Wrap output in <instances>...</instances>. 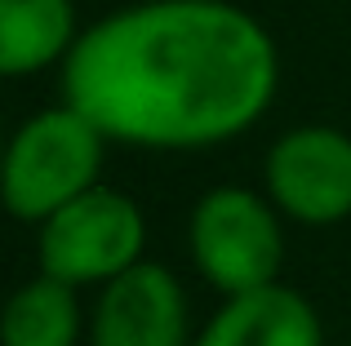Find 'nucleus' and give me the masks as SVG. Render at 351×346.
I'll return each instance as SVG.
<instances>
[{"label": "nucleus", "instance_id": "f257e3e1", "mask_svg": "<svg viewBox=\"0 0 351 346\" xmlns=\"http://www.w3.org/2000/svg\"><path fill=\"white\" fill-rule=\"evenodd\" d=\"M276 44L227 0H147L94 23L62 58V107L103 138L209 147L276 94Z\"/></svg>", "mask_w": 351, "mask_h": 346}, {"label": "nucleus", "instance_id": "f03ea898", "mask_svg": "<svg viewBox=\"0 0 351 346\" xmlns=\"http://www.w3.org/2000/svg\"><path fill=\"white\" fill-rule=\"evenodd\" d=\"M103 133L71 107L40 111L14 133L0 156V200L23 222H49L58 209L94 191Z\"/></svg>", "mask_w": 351, "mask_h": 346}, {"label": "nucleus", "instance_id": "7ed1b4c3", "mask_svg": "<svg viewBox=\"0 0 351 346\" xmlns=\"http://www.w3.org/2000/svg\"><path fill=\"white\" fill-rule=\"evenodd\" d=\"M147 226L129 196L107 187L85 191L40 226V271L62 284H98L143 262Z\"/></svg>", "mask_w": 351, "mask_h": 346}, {"label": "nucleus", "instance_id": "20e7f679", "mask_svg": "<svg viewBox=\"0 0 351 346\" xmlns=\"http://www.w3.org/2000/svg\"><path fill=\"white\" fill-rule=\"evenodd\" d=\"M191 258L223 293H254L276 284L285 258L276 213L245 187H218L191 213Z\"/></svg>", "mask_w": 351, "mask_h": 346}, {"label": "nucleus", "instance_id": "39448f33", "mask_svg": "<svg viewBox=\"0 0 351 346\" xmlns=\"http://www.w3.org/2000/svg\"><path fill=\"white\" fill-rule=\"evenodd\" d=\"M267 187L289 217L325 226L351 213V138L338 129L285 133L267 156Z\"/></svg>", "mask_w": 351, "mask_h": 346}, {"label": "nucleus", "instance_id": "423d86ee", "mask_svg": "<svg viewBox=\"0 0 351 346\" xmlns=\"http://www.w3.org/2000/svg\"><path fill=\"white\" fill-rule=\"evenodd\" d=\"M187 297L160 262H138L103 289L94 311V346H182Z\"/></svg>", "mask_w": 351, "mask_h": 346}, {"label": "nucleus", "instance_id": "0eeeda50", "mask_svg": "<svg viewBox=\"0 0 351 346\" xmlns=\"http://www.w3.org/2000/svg\"><path fill=\"white\" fill-rule=\"evenodd\" d=\"M196 346H320V320L302 293L267 284L232 297Z\"/></svg>", "mask_w": 351, "mask_h": 346}, {"label": "nucleus", "instance_id": "6e6552de", "mask_svg": "<svg viewBox=\"0 0 351 346\" xmlns=\"http://www.w3.org/2000/svg\"><path fill=\"white\" fill-rule=\"evenodd\" d=\"M76 44L71 0H0V76H27Z\"/></svg>", "mask_w": 351, "mask_h": 346}, {"label": "nucleus", "instance_id": "1a4fd4ad", "mask_svg": "<svg viewBox=\"0 0 351 346\" xmlns=\"http://www.w3.org/2000/svg\"><path fill=\"white\" fill-rule=\"evenodd\" d=\"M80 306L71 284L36 276L0 311V346H76Z\"/></svg>", "mask_w": 351, "mask_h": 346}]
</instances>
